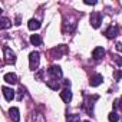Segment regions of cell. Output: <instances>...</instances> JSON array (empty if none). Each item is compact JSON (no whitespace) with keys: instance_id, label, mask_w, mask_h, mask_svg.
<instances>
[{"instance_id":"cell-1","label":"cell","mask_w":122,"mask_h":122,"mask_svg":"<svg viewBox=\"0 0 122 122\" xmlns=\"http://www.w3.org/2000/svg\"><path fill=\"white\" fill-rule=\"evenodd\" d=\"M39 62H40V55H39V52H36V50L32 52L29 55V68L32 71H36L37 66H39Z\"/></svg>"},{"instance_id":"cell-2","label":"cell","mask_w":122,"mask_h":122,"mask_svg":"<svg viewBox=\"0 0 122 122\" xmlns=\"http://www.w3.org/2000/svg\"><path fill=\"white\" fill-rule=\"evenodd\" d=\"M47 73L52 76V79H60L62 78V69L57 65H52L49 69H47Z\"/></svg>"},{"instance_id":"cell-3","label":"cell","mask_w":122,"mask_h":122,"mask_svg":"<svg viewBox=\"0 0 122 122\" xmlns=\"http://www.w3.org/2000/svg\"><path fill=\"white\" fill-rule=\"evenodd\" d=\"M101 23H102V13L93 12V13L91 15V26L95 27V29H98V27L101 26Z\"/></svg>"},{"instance_id":"cell-4","label":"cell","mask_w":122,"mask_h":122,"mask_svg":"<svg viewBox=\"0 0 122 122\" xmlns=\"http://www.w3.org/2000/svg\"><path fill=\"white\" fill-rule=\"evenodd\" d=\"M3 53H5V57H6V60H7L9 63H15L16 62V53L12 49H9L7 46H5L3 47Z\"/></svg>"},{"instance_id":"cell-5","label":"cell","mask_w":122,"mask_h":122,"mask_svg":"<svg viewBox=\"0 0 122 122\" xmlns=\"http://www.w3.org/2000/svg\"><path fill=\"white\" fill-rule=\"evenodd\" d=\"M118 33H119V27H118V26H109V27L105 30L103 35H105L108 39H113V37L118 36Z\"/></svg>"},{"instance_id":"cell-6","label":"cell","mask_w":122,"mask_h":122,"mask_svg":"<svg viewBox=\"0 0 122 122\" xmlns=\"http://www.w3.org/2000/svg\"><path fill=\"white\" fill-rule=\"evenodd\" d=\"M102 82H103V76H102L101 73H96V75H93V76L91 78L89 85H91V86H93V88H96V86H99Z\"/></svg>"},{"instance_id":"cell-7","label":"cell","mask_w":122,"mask_h":122,"mask_svg":"<svg viewBox=\"0 0 122 122\" xmlns=\"http://www.w3.org/2000/svg\"><path fill=\"white\" fill-rule=\"evenodd\" d=\"M98 99V96L95 95L93 98H91V96H88L86 98V105H85V108H86V111H88V113L89 115H93V101H96Z\"/></svg>"},{"instance_id":"cell-8","label":"cell","mask_w":122,"mask_h":122,"mask_svg":"<svg viewBox=\"0 0 122 122\" xmlns=\"http://www.w3.org/2000/svg\"><path fill=\"white\" fill-rule=\"evenodd\" d=\"M2 91H3V96H5V99L6 101H12V99H15V91L12 89V88H7V86H3L2 88Z\"/></svg>"},{"instance_id":"cell-9","label":"cell","mask_w":122,"mask_h":122,"mask_svg":"<svg viewBox=\"0 0 122 122\" xmlns=\"http://www.w3.org/2000/svg\"><path fill=\"white\" fill-rule=\"evenodd\" d=\"M103 55H105V49H103V47H101V46L95 47V49H93V52H92V57H93L95 60H99L101 57H103Z\"/></svg>"},{"instance_id":"cell-10","label":"cell","mask_w":122,"mask_h":122,"mask_svg":"<svg viewBox=\"0 0 122 122\" xmlns=\"http://www.w3.org/2000/svg\"><path fill=\"white\" fill-rule=\"evenodd\" d=\"M60 98H62L63 102L69 103L72 101V92H71V89H63L62 92H60Z\"/></svg>"},{"instance_id":"cell-11","label":"cell","mask_w":122,"mask_h":122,"mask_svg":"<svg viewBox=\"0 0 122 122\" xmlns=\"http://www.w3.org/2000/svg\"><path fill=\"white\" fill-rule=\"evenodd\" d=\"M9 115H10V118H12L15 122H19V121H20V112H19L17 108H10V109H9Z\"/></svg>"},{"instance_id":"cell-12","label":"cell","mask_w":122,"mask_h":122,"mask_svg":"<svg viewBox=\"0 0 122 122\" xmlns=\"http://www.w3.org/2000/svg\"><path fill=\"white\" fill-rule=\"evenodd\" d=\"M5 81L7 83H10V85H15V83H17V76L15 73H6L5 75Z\"/></svg>"},{"instance_id":"cell-13","label":"cell","mask_w":122,"mask_h":122,"mask_svg":"<svg viewBox=\"0 0 122 122\" xmlns=\"http://www.w3.org/2000/svg\"><path fill=\"white\" fill-rule=\"evenodd\" d=\"M46 85L53 91H57L60 88V83L57 82V79H49V81H46Z\"/></svg>"},{"instance_id":"cell-14","label":"cell","mask_w":122,"mask_h":122,"mask_svg":"<svg viewBox=\"0 0 122 122\" xmlns=\"http://www.w3.org/2000/svg\"><path fill=\"white\" fill-rule=\"evenodd\" d=\"M27 27H29L30 30H37V29L40 27V22L36 20V19H30L29 23H27Z\"/></svg>"},{"instance_id":"cell-15","label":"cell","mask_w":122,"mask_h":122,"mask_svg":"<svg viewBox=\"0 0 122 122\" xmlns=\"http://www.w3.org/2000/svg\"><path fill=\"white\" fill-rule=\"evenodd\" d=\"M30 43L35 45V46H40V45H42V37H40V35H32V36H30Z\"/></svg>"},{"instance_id":"cell-16","label":"cell","mask_w":122,"mask_h":122,"mask_svg":"<svg viewBox=\"0 0 122 122\" xmlns=\"http://www.w3.org/2000/svg\"><path fill=\"white\" fill-rule=\"evenodd\" d=\"M10 26H12V22L7 17H0V27H2V29H7Z\"/></svg>"},{"instance_id":"cell-17","label":"cell","mask_w":122,"mask_h":122,"mask_svg":"<svg viewBox=\"0 0 122 122\" xmlns=\"http://www.w3.org/2000/svg\"><path fill=\"white\" fill-rule=\"evenodd\" d=\"M108 119H109V122H118V121H119V115L113 111V112H111V113L108 115Z\"/></svg>"},{"instance_id":"cell-18","label":"cell","mask_w":122,"mask_h":122,"mask_svg":"<svg viewBox=\"0 0 122 122\" xmlns=\"http://www.w3.org/2000/svg\"><path fill=\"white\" fill-rule=\"evenodd\" d=\"M66 122H81V118H79V115H68Z\"/></svg>"},{"instance_id":"cell-19","label":"cell","mask_w":122,"mask_h":122,"mask_svg":"<svg viewBox=\"0 0 122 122\" xmlns=\"http://www.w3.org/2000/svg\"><path fill=\"white\" fill-rule=\"evenodd\" d=\"M113 78H115V81H119L122 78V72L121 71H115L113 72Z\"/></svg>"},{"instance_id":"cell-20","label":"cell","mask_w":122,"mask_h":122,"mask_svg":"<svg viewBox=\"0 0 122 122\" xmlns=\"http://www.w3.org/2000/svg\"><path fill=\"white\" fill-rule=\"evenodd\" d=\"M23 96H25V89H23V86H22V88L19 89V96H17V99H19V101H22V99H23Z\"/></svg>"},{"instance_id":"cell-21","label":"cell","mask_w":122,"mask_h":122,"mask_svg":"<svg viewBox=\"0 0 122 122\" xmlns=\"http://www.w3.org/2000/svg\"><path fill=\"white\" fill-rule=\"evenodd\" d=\"M63 86H65V89H69L71 88V81L69 79H65L63 81Z\"/></svg>"},{"instance_id":"cell-22","label":"cell","mask_w":122,"mask_h":122,"mask_svg":"<svg viewBox=\"0 0 122 122\" xmlns=\"http://www.w3.org/2000/svg\"><path fill=\"white\" fill-rule=\"evenodd\" d=\"M115 60H116V63H118L119 66H122V56H116Z\"/></svg>"},{"instance_id":"cell-23","label":"cell","mask_w":122,"mask_h":122,"mask_svg":"<svg viewBox=\"0 0 122 122\" xmlns=\"http://www.w3.org/2000/svg\"><path fill=\"white\" fill-rule=\"evenodd\" d=\"M85 5H96V2H95V0H92V2H91V0H85Z\"/></svg>"},{"instance_id":"cell-24","label":"cell","mask_w":122,"mask_h":122,"mask_svg":"<svg viewBox=\"0 0 122 122\" xmlns=\"http://www.w3.org/2000/svg\"><path fill=\"white\" fill-rule=\"evenodd\" d=\"M118 108H119V109L122 111V96H121V98L118 99Z\"/></svg>"},{"instance_id":"cell-25","label":"cell","mask_w":122,"mask_h":122,"mask_svg":"<svg viewBox=\"0 0 122 122\" xmlns=\"http://www.w3.org/2000/svg\"><path fill=\"white\" fill-rule=\"evenodd\" d=\"M116 50L122 52V43H116Z\"/></svg>"},{"instance_id":"cell-26","label":"cell","mask_w":122,"mask_h":122,"mask_svg":"<svg viewBox=\"0 0 122 122\" xmlns=\"http://www.w3.org/2000/svg\"><path fill=\"white\" fill-rule=\"evenodd\" d=\"M16 25H17V26H19V25H20V17H19V16H17V17H16Z\"/></svg>"},{"instance_id":"cell-27","label":"cell","mask_w":122,"mask_h":122,"mask_svg":"<svg viewBox=\"0 0 122 122\" xmlns=\"http://www.w3.org/2000/svg\"><path fill=\"white\" fill-rule=\"evenodd\" d=\"M85 122H89V121H85Z\"/></svg>"}]
</instances>
